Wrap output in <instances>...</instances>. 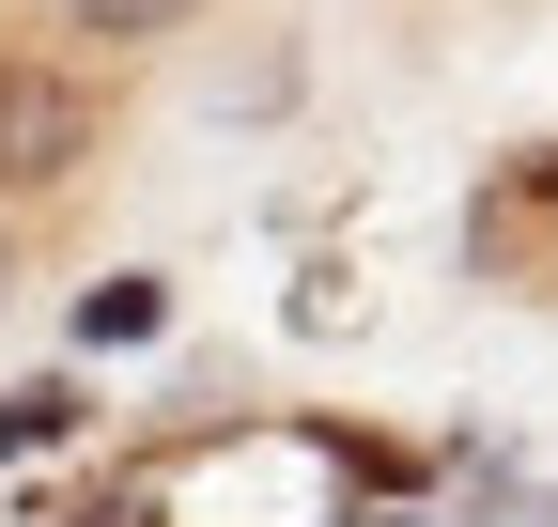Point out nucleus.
<instances>
[{"mask_svg":"<svg viewBox=\"0 0 558 527\" xmlns=\"http://www.w3.org/2000/svg\"><path fill=\"white\" fill-rule=\"evenodd\" d=\"M109 124H124V94L94 78L78 47H47V32H0V218H47V203H78V186L109 171Z\"/></svg>","mask_w":558,"mask_h":527,"instance_id":"obj_1","label":"nucleus"},{"mask_svg":"<svg viewBox=\"0 0 558 527\" xmlns=\"http://www.w3.org/2000/svg\"><path fill=\"white\" fill-rule=\"evenodd\" d=\"M186 32H202V0H47V47H109V62L186 47Z\"/></svg>","mask_w":558,"mask_h":527,"instance_id":"obj_2","label":"nucleus"},{"mask_svg":"<svg viewBox=\"0 0 558 527\" xmlns=\"http://www.w3.org/2000/svg\"><path fill=\"white\" fill-rule=\"evenodd\" d=\"M94 342H156V326H171V280H94Z\"/></svg>","mask_w":558,"mask_h":527,"instance_id":"obj_3","label":"nucleus"},{"mask_svg":"<svg viewBox=\"0 0 558 527\" xmlns=\"http://www.w3.org/2000/svg\"><path fill=\"white\" fill-rule=\"evenodd\" d=\"M62 419H78V404H62V388H16V404H0V450H47Z\"/></svg>","mask_w":558,"mask_h":527,"instance_id":"obj_4","label":"nucleus"},{"mask_svg":"<svg viewBox=\"0 0 558 527\" xmlns=\"http://www.w3.org/2000/svg\"><path fill=\"white\" fill-rule=\"evenodd\" d=\"M16 280H32V218H0V310H16Z\"/></svg>","mask_w":558,"mask_h":527,"instance_id":"obj_5","label":"nucleus"},{"mask_svg":"<svg viewBox=\"0 0 558 527\" xmlns=\"http://www.w3.org/2000/svg\"><path fill=\"white\" fill-rule=\"evenodd\" d=\"M373 527H418V512H373Z\"/></svg>","mask_w":558,"mask_h":527,"instance_id":"obj_6","label":"nucleus"}]
</instances>
